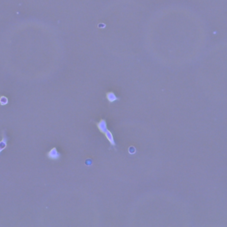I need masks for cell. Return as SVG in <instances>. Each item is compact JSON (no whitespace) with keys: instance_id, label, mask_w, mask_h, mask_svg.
Here are the masks:
<instances>
[{"instance_id":"cell-1","label":"cell","mask_w":227,"mask_h":227,"mask_svg":"<svg viewBox=\"0 0 227 227\" xmlns=\"http://www.w3.org/2000/svg\"><path fill=\"white\" fill-rule=\"evenodd\" d=\"M96 125L98 127L99 131L101 132V133H103L105 135V137H107V139L108 140V142L110 143V145L114 146H115V142L114 140L113 134L111 133L110 131H108V126H107V122L104 119H102L100 122L96 123Z\"/></svg>"},{"instance_id":"cell-2","label":"cell","mask_w":227,"mask_h":227,"mask_svg":"<svg viewBox=\"0 0 227 227\" xmlns=\"http://www.w3.org/2000/svg\"><path fill=\"white\" fill-rule=\"evenodd\" d=\"M46 157L51 161H59L61 158V154L58 151L57 147H53L46 153Z\"/></svg>"},{"instance_id":"cell-3","label":"cell","mask_w":227,"mask_h":227,"mask_svg":"<svg viewBox=\"0 0 227 227\" xmlns=\"http://www.w3.org/2000/svg\"><path fill=\"white\" fill-rule=\"evenodd\" d=\"M1 134H2V138H1V140H0V154L4 151L5 149H6V147L8 146V137L6 135V132L3 130L2 132H1Z\"/></svg>"},{"instance_id":"cell-4","label":"cell","mask_w":227,"mask_h":227,"mask_svg":"<svg viewBox=\"0 0 227 227\" xmlns=\"http://www.w3.org/2000/svg\"><path fill=\"white\" fill-rule=\"evenodd\" d=\"M106 97H107L108 100L110 102V103H113V102L116 101V100H118V98L116 97V95H115L114 92H112V91H109V92H108V93H107V95H106Z\"/></svg>"},{"instance_id":"cell-5","label":"cell","mask_w":227,"mask_h":227,"mask_svg":"<svg viewBox=\"0 0 227 227\" xmlns=\"http://www.w3.org/2000/svg\"><path fill=\"white\" fill-rule=\"evenodd\" d=\"M8 102H9V100H8L7 97H6V96H1L0 97V105L1 106H6V105L8 104Z\"/></svg>"},{"instance_id":"cell-6","label":"cell","mask_w":227,"mask_h":227,"mask_svg":"<svg viewBox=\"0 0 227 227\" xmlns=\"http://www.w3.org/2000/svg\"><path fill=\"white\" fill-rule=\"evenodd\" d=\"M129 152H130V154H134L135 152H136V150L134 147H130V149H129Z\"/></svg>"}]
</instances>
